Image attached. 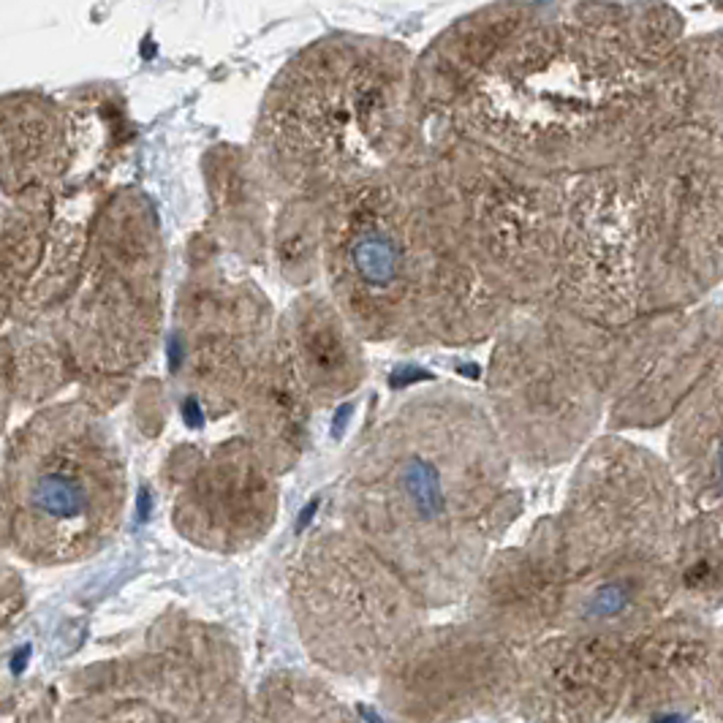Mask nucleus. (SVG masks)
<instances>
[{"instance_id":"obj_10","label":"nucleus","mask_w":723,"mask_h":723,"mask_svg":"<svg viewBox=\"0 0 723 723\" xmlns=\"http://www.w3.org/2000/svg\"><path fill=\"white\" fill-rule=\"evenodd\" d=\"M278 321L242 264L209 234H197L169 332V381L183 406L209 421L239 411L275 343Z\"/></svg>"},{"instance_id":"obj_12","label":"nucleus","mask_w":723,"mask_h":723,"mask_svg":"<svg viewBox=\"0 0 723 723\" xmlns=\"http://www.w3.org/2000/svg\"><path fill=\"white\" fill-rule=\"evenodd\" d=\"M292 593L300 620L318 636L348 631L400 639L421 615V599L354 533L321 530L303 549Z\"/></svg>"},{"instance_id":"obj_9","label":"nucleus","mask_w":723,"mask_h":723,"mask_svg":"<svg viewBox=\"0 0 723 723\" xmlns=\"http://www.w3.org/2000/svg\"><path fill=\"white\" fill-rule=\"evenodd\" d=\"M38 329L66 356L82 400L112 411L128 398L164 329V237L144 191L106 197L69 297Z\"/></svg>"},{"instance_id":"obj_1","label":"nucleus","mask_w":723,"mask_h":723,"mask_svg":"<svg viewBox=\"0 0 723 723\" xmlns=\"http://www.w3.org/2000/svg\"><path fill=\"white\" fill-rule=\"evenodd\" d=\"M664 5L544 3L430 131L577 180L694 125L688 49Z\"/></svg>"},{"instance_id":"obj_5","label":"nucleus","mask_w":723,"mask_h":723,"mask_svg":"<svg viewBox=\"0 0 723 723\" xmlns=\"http://www.w3.org/2000/svg\"><path fill=\"white\" fill-rule=\"evenodd\" d=\"M452 248L413 147L387 172L324 202L326 297L365 343L424 348V324Z\"/></svg>"},{"instance_id":"obj_17","label":"nucleus","mask_w":723,"mask_h":723,"mask_svg":"<svg viewBox=\"0 0 723 723\" xmlns=\"http://www.w3.org/2000/svg\"><path fill=\"white\" fill-rule=\"evenodd\" d=\"M315 403L303 387L286 348L278 340L259 367L242 400V435L283 479L305 457Z\"/></svg>"},{"instance_id":"obj_2","label":"nucleus","mask_w":723,"mask_h":723,"mask_svg":"<svg viewBox=\"0 0 723 723\" xmlns=\"http://www.w3.org/2000/svg\"><path fill=\"white\" fill-rule=\"evenodd\" d=\"M515 460L484 395L432 384L387 413L354 449L343 525L421 604L468 593L519 509Z\"/></svg>"},{"instance_id":"obj_19","label":"nucleus","mask_w":723,"mask_h":723,"mask_svg":"<svg viewBox=\"0 0 723 723\" xmlns=\"http://www.w3.org/2000/svg\"><path fill=\"white\" fill-rule=\"evenodd\" d=\"M74 376L55 340L38 326H3V419L14 409H44Z\"/></svg>"},{"instance_id":"obj_3","label":"nucleus","mask_w":723,"mask_h":723,"mask_svg":"<svg viewBox=\"0 0 723 723\" xmlns=\"http://www.w3.org/2000/svg\"><path fill=\"white\" fill-rule=\"evenodd\" d=\"M723 278V131L677 125L569 180L552 303L607 329L696 305Z\"/></svg>"},{"instance_id":"obj_4","label":"nucleus","mask_w":723,"mask_h":723,"mask_svg":"<svg viewBox=\"0 0 723 723\" xmlns=\"http://www.w3.org/2000/svg\"><path fill=\"white\" fill-rule=\"evenodd\" d=\"M413 63L406 44L351 30L326 33L283 63L248 142L275 207L324 205L411 150L424 133Z\"/></svg>"},{"instance_id":"obj_6","label":"nucleus","mask_w":723,"mask_h":723,"mask_svg":"<svg viewBox=\"0 0 723 723\" xmlns=\"http://www.w3.org/2000/svg\"><path fill=\"white\" fill-rule=\"evenodd\" d=\"M128 504V468L106 411L82 398L49 403L5 435L3 544L36 566L93 558Z\"/></svg>"},{"instance_id":"obj_7","label":"nucleus","mask_w":723,"mask_h":723,"mask_svg":"<svg viewBox=\"0 0 723 723\" xmlns=\"http://www.w3.org/2000/svg\"><path fill=\"white\" fill-rule=\"evenodd\" d=\"M622 329L558 303L519 308L493 337L484 403L512 460L555 468L596 441L610 413Z\"/></svg>"},{"instance_id":"obj_13","label":"nucleus","mask_w":723,"mask_h":723,"mask_svg":"<svg viewBox=\"0 0 723 723\" xmlns=\"http://www.w3.org/2000/svg\"><path fill=\"white\" fill-rule=\"evenodd\" d=\"M536 3H490L443 27L413 63V103L424 131L468 96L495 55L530 22Z\"/></svg>"},{"instance_id":"obj_18","label":"nucleus","mask_w":723,"mask_h":723,"mask_svg":"<svg viewBox=\"0 0 723 723\" xmlns=\"http://www.w3.org/2000/svg\"><path fill=\"white\" fill-rule=\"evenodd\" d=\"M672 473L677 482L691 484L705 501H723V343L675 413V427L669 438Z\"/></svg>"},{"instance_id":"obj_21","label":"nucleus","mask_w":723,"mask_h":723,"mask_svg":"<svg viewBox=\"0 0 723 723\" xmlns=\"http://www.w3.org/2000/svg\"><path fill=\"white\" fill-rule=\"evenodd\" d=\"M653 723H686L683 716H658Z\"/></svg>"},{"instance_id":"obj_14","label":"nucleus","mask_w":723,"mask_h":723,"mask_svg":"<svg viewBox=\"0 0 723 723\" xmlns=\"http://www.w3.org/2000/svg\"><path fill=\"white\" fill-rule=\"evenodd\" d=\"M278 340L286 348L315 409H332L367 378L365 340L326 292H303L281 313Z\"/></svg>"},{"instance_id":"obj_11","label":"nucleus","mask_w":723,"mask_h":723,"mask_svg":"<svg viewBox=\"0 0 723 723\" xmlns=\"http://www.w3.org/2000/svg\"><path fill=\"white\" fill-rule=\"evenodd\" d=\"M172 525L183 538L212 552H239L261 541L281 504V476L245 435L209 449L183 446L166 476Z\"/></svg>"},{"instance_id":"obj_15","label":"nucleus","mask_w":723,"mask_h":723,"mask_svg":"<svg viewBox=\"0 0 723 723\" xmlns=\"http://www.w3.org/2000/svg\"><path fill=\"white\" fill-rule=\"evenodd\" d=\"M74 161L71 117L60 99L14 90L0 101V194L60 188Z\"/></svg>"},{"instance_id":"obj_16","label":"nucleus","mask_w":723,"mask_h":723,"mask_svg":"<svg viewBox=\"0 0 723 723\" xmlns=\"http://www.w3.org/2000/svg\"><path fill=\"white\" fill-rule=\"evenodd\" d=\"M209 237L239 264H264L272 245V197L250 147L212 144L202 158Z\"/></svg>"},{"instance_id":"obj_20","label":"nucleus","mask_w":723,"mask_h":723,"mask_svg":"<svg viewBox=\"0 0 723 723\" xmlns=\"http://www.w3.org/2000/svg\"><path fill=\"white\" fill-rule=\"evenodd\" d=\"M270 259H275L278 275L308 292L321 278L324 264V205L308 199H292L275 207Z\"/></svg>"},{"instance_id":"obj_8","label":"nucleus","mask_w":723,"mask_h":723,"mask_svg":"<svg viewBox=\"0 0 723 723\" xmlns=\"http://www.w3.org/2000/svg\"><path fill=\"white\" fill-rule=\"evenodd\" d=\"M424 188L457 250L515 310L558 286L569 180L541 175L449 131L416 142Z\"/></svg>"}]
</instances>
